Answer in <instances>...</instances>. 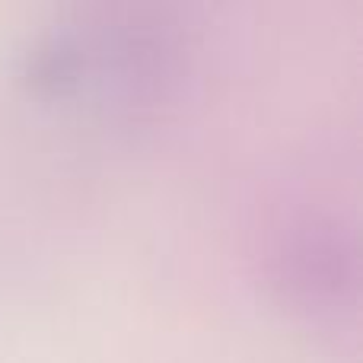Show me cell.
Wrapping results in <instances>:
<instances>
[{"instance_id":"2","label":"cell","mask_w":363,"mask_h":363,"mask_svg":"<svg viewBox=\"0 0 363 363\" xmlns=\"http://www.w3.org/2000/svg\"><path fill=\"white\" fill-rule=\"evenodd\" d=\"M80 55L67 42H51L29 57V83L42 96H64L77 86Z\"/></svg>"},{"instance_id":"1","label":"cell","mask_w":363,"mask_h":363,"mask_svg":"<svg viewBox=\"0 0 363 363\" xmlns=\"http://www.w3.org/2000/svg\"><path fill=\"white\" fill-rule=\"evenodd\" d=\"M277 281L306 309H335L354 294V252L332 223H296L277 249Z\"/></svg>"}]
</instances>
